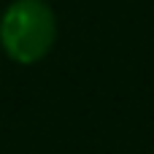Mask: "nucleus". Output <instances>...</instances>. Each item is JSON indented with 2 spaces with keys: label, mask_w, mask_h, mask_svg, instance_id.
I'll return each mask as SVG.
<instances>
[{
  "label": "nucleus",
  "mask_w": 154,
  "mask_h": 154,
  "mask_svg": "<svg viewBox=\"0 0 154 154\" xmlns=\"http://www.w3.org/2000/svg\"><path fill=\"white\" fill-rule=\"evenodd\" d=\"M57 38V19L43 0H16L0 19V43L5 54L22 65L49 54Z\"/></svg>",
  "instance_id": "obj_1"
}]
</instances>
